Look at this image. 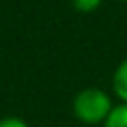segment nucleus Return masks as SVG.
<instances>
[{
  "label": "nucleus",
  "instance_id": "obj_1",
  "mask_svg": "<svg viewBox=\"0 0 127 127\" xmlns=\"http://www.w3.org/2000/svg\"><path fill=\"white\" fill-rule=\"evenodd\" d=\"M113 107L115 105L111 103L109 93L99 87H83L75 93L71 101L73 115L85 125H103Z\"/></svg>",
  "mask_w": 127,
  "mask_h": 127
},
{
  "label": "nucleus",
  "instance_id": "obj_2",
  "mask_svg": "<svg viewBox=\"0 0 127 127\" xmlns=\"http://www.w3.org/2000/svg\"><path fill=\"white\" fill-rule=\"evenodd\" d=\"M111 87L117 99L121 103H127V58L119 62V65L115 67L113 77H111Z\"/></svg>",
  "mask_w": 127,
  "mask_h": 127
},
{
  "label": "nucleus",
  "instance_id": "obj_3",
  "mask_svg": "<svg viewBox=\"0 0 127 127\" xmlns=\"http://www.w3.org/2000/svg\"><path fill=\"white\" fill-rule=\"evenodd\" d=\"M103 127H127V103L115 105L109 117L103 121Z\"/></svg>",
  "mask_w": 127,
  "mask_h": 127
},
{
  "label": "nucleus",
  "instance_id": "obj_4",
  "mask_svg": "<svg viewBox=\"0 0 127 127\" xmlns=\"http://www.w3.org/2000/svg\"><path fill=\"white\" fill-rule=\"evenodd\" d=\"M103 0H71L73 8L81 14H89V12H95L99 6H101Z\"/></svg>",
  "mask_w": 127,
  "mask_h": 127
},
{
  "label": "nucleus",
  "instance_id": "obj_5",
  "mask_svg": "<svg viewBox=\"0 0 127 127\" xmlns=\"http://www.w3.org/2000/svg\"><path fill=\"white\" fill-rule=\"evenodd\" d=\"M0 127H30V125H28V121H24L22 117L10 115V117H2V119H0Z\"/></svg>",
  "mask_w": 127,
  "mask_h": 127
},
{
  "label": "nucleus",
  "instance_id": "obj_6",
  "mask_svg": "<svg viewBox=\"0 0 127 127\" xmlns=\"http://www.w3.org/2000/svg\"><path fill=\"white\" fill-rule=\"evenodd\" d=\"M119 2H127V0H119Z\"/></svg>",
  "mask_w": 127,
  "mask_h": 127
}]
</instances>
